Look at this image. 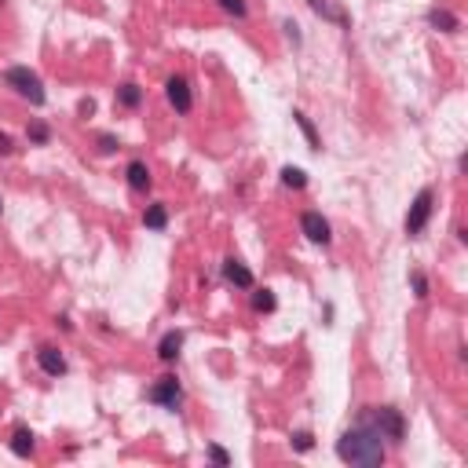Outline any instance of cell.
<instances>
[{"label": "cell", "instance_id": "obj_24", "mask_svg": "<svg viewBox=\"0 0 468 468\" xmlns=\"http://www.w3.org/2000/svg\"><path fill=\"white\" fill-rule=\"evenodd\" d=\"M414 293H417V300L428 296V279H424V274H414Z\"/></svg>", "mask_w": 468, "mask_h": 468}, {"label": "cell", "instance_id": "obj_28", "mask_svg": "<svg viewBox=\"0 0 468 468\" xmlns=\"http://www.w3.org/2000/svg\"><path fill=\"white\" fill-rule=\"evenodd\" d=\"M0 209H4V201H0Z\"/></svg>", "mask_w": 468, "mask_h": 468}, {"label": "cell", "instance_id": "obj_23", "mask_svg": "<svg viewBox=\"0 0 468 468\" xmlns=\"http://www.w3.org/2000/svg\"><path fill=\"white\" fill-rule=\"evenodd\" d=\"M293 446H296V450H311V446H315V439H311V432H293Z\"/></svg>", "mask_w": 468, "mask_h": 468}, {"label": "cell", "instance_id": "obj_4", "mask_svg": "<svg viewBox=\"0 0 468 468\" xmlns=\"http://www.w3.org/2000/svg\"><path fill=\"white\" fill-rule=\"evenodd\" d=\"M432 201H435L432 187H424L421 194L414 198L410 212H406V234H421L424 227H428V216H432Z\"/></svg>", "mask_w": 468, "mask_h": 468}, {"label": "cell", "instance_id": "obj_8", "mask_svg": "<svg viewBox=\"0 0 468 468\" xmlns=\"http://www.w3.org/2000/svg\"><path fill=\"white\" fill-rule=\"evenodd\" d=\"M37 363H40V370L52 373V377H62V373H66V358H62L59 348H40V351H37Z\"/></svg>", "mask_w": 468, "mask_h": 468}, {"label": "cell", "instance_id": "obj_18", "mask_svg": "<svg viewBox=\"0 0 468 468\" xmlns=\"http://www.w3.org/2000/svg\"><path fill=\"white\" fill-rule=\"evenodd\" d=\"M282 183H286V187H293V190H304V187H308V172H304V168L286 165V168H282Z\"/></svg>", "mask_w": 468, "mask_h": 468}, {"label": "cell", "instance_id": "obj_3", "mask_svg": "<svg viewBox=\"0 0 468 468\" xmlns=\"http://www.w3.org/2000/svg\"><path fill=\"white\" fill-rule=\"evenodd\" d=\"M4 81H8L11 88H15L18 95H23V99H30L33 106H40V103H45V84H40V77H37L30 66H11Z\"/></svg>", "mask_w": 468, "mask_h": 468}, {"label": "cell", "instance_id": "obj_25", "mask_svg": "<svg viewBox=\"0 0 468 468\" xmlns=\"http://www.w3.org/2000/svg\"><path fill=\"white\" fill-rule=\"evenodd\" d=\"M0 154H4V158H8V154H15V143H11V136H8V132H0Z\"/></svg>", "mask_w": 468, "mask_h": 468}, {"label": "cell", "instance_id": "obj_19", "mask_svg": "<svg viewBox=\"0 0 468 468\" xmlns=\"http://www.w3.org/2000/svg\"><path fill=\"white\" fill-rule=\"evenodd\" d=\"M26 136H30V143H48V139H52V129H48L45 121H33Z\"/></svg>", "mask_w": 468, "mask_h": 468}, {"label": "cell", "instance_id": "obj_2", "mask_svg": "<svg viewBox=\"0 0 468 468\" xmlns=\"http://www.w3.org/2000/svg\"><path fill=\"white\" fill-rule=\"evenodd\" d=\"M358 424H366V428H373L380 439H392V443H402V435H406V421H402V414L392 410V406L366 410L358 417Z\"/></svg>", "mask_w": 468, "mask_h": 468}, {"label": "cell", "instance_id": "obj_12", "mask_svg": "<svg viewBox=\"0 0 468 468\" xmlns=\"http://www.w3.org/2000/svg\"><path fill=\"white\" fill-rule=\"evenodd\" d=\"M428 23H432L435 30H443V33L461 30V18H457V15H450L446 8H432V11H428Z\"/></svg>", "mask_w": 468, "mask_h": 468}, {"label": "cell", "instance_id": "obj_14", "mask_svg": "<svg viewBox=\"0 0 468 468\" xmlns=\"http://www.w3.org/2000/svg\"><path fill=\"white\" fill-rule=\"evenodd\" d=\"M11 454L15 457H30L33 454V432L30 428H15V435H11Z\"/></svg>", "mask_w": 468, "mask_h": 468}, {"label": "cell", "instance_id": "obj_1", "mask_svg": "<svg viewBox=\"0 0 468 468\" xmlns=\"http://www.w3.org/2000/svg\"><path fill=\"white\" fill-rule=\"evenodd\" d=\"M337 457L348 464H363V468H380L385 464V439H380L373 428L358 424V428L344 432L337 439Z\"/></svg>", "mask_w": 468, "mask_h": 468}, {"label": "cell", "instance_id": "obj_26", "mask_svg": "<svg viewBox=\"0 0 468 468\" xmlns=\"http://www.w3.org/2000/svg\"><path fill=\"white\" fill-rule=\"evenodd\" d=\"M99 146H103L106 154H110V151H117V139H114V136H99Z\"/></svg>", "mask_w": 468, "mask_h": 468}, {"label": "cell", "instance_id": "obj_7", "mask_svg": "<svg viewBox=\"0 0 468 468\" xmlns=\"http://www.w3.org/2000/svg\"><path fill=\"white\" fill-rule=\"evenodd\" d=\"M165 95H168V103L176 106V114H190V84H187V77H168V84H165Z\"/></svg>", "mask_w": 468, "mask_h": 468}, {"label": "cell", "instance_id": "obj_5", "mask_svg": "<svg viewBox=\"0 0 468 468\" xmlns=\"http://www.w3.org/2000/svg\"><path fill=\"white\" fill-rule=\"evenodd\" d=\"M151 402H158V406H165V410H180L183 392L176 385V377H161L158 385L151 388Z\"/></svg>", "mask_w": 468, "mask_h": 468}, {"label": "cell", "instance_id": "obj_21", "mask_svg": "<svg viewBox=\"0 0 468 468\" xmlns=\"http://www.w3.org/2000/svg\"><path fill=\"white\" fill-rule=\"evenodd\" d=\"M220 8L227 11V15H234V18H245V0H220Z\"/></svg>", "mask_w": 468, "mask_h": 468}, {"label": "cell", "instance_id": "obj_10", "mask_svg": "<svg viewBox=\"0 0 468 468\" xmlns=\"http://www.w3.org/2000/svg\"><path fill=\"white\" fill-rule=\"evenodd\" d=\"M180 348H183V333L180 329H168L161 337V344H158V358H161V363H176Z\"/></svg>", "mask_w": 468, "mask_h": 468}, {"label": "cell", "instance_id": "obj_20", "mask_svg": "<svg viewBox=\"0 0 468 468\" xmlns=\"http://www.w3.org/2000/svg\"><path fill=\"white\" fill-rule=\"evenodd\" d=\"M252 308H257V311H274V293L271 289H260L257 296H252Z\"/></svg>", "mask_w": 468, "mask_h": 468}, {"label": "cell", "instance_id": "obj_17", "mask_svg": "<svg viewBox=\"0 0 468 468\" xmlns=\"http://www.w3.org/2000/svg\"><path fill=\"white\" fill-rule=\"evenodd\" d=\"M308 4H311V11H315V15H322V18H329V23H340V26H348V18H344V15H340L337 8H329V4H326V0H308Z\"/></svg>", "mask_w": 468, "mask_h": 468}, {"label": "cell", "instance_id": "obj_16", "mask_svg": "<svg viewBox=\"0 0 468 468\" xmlns=\"http://www.w3.org/2000/svg\"><path fill=\"white\" fill-rule=\"evenodd\" d=\"M117 103L129 106V110H136V106L143 103V88H139V84H121V88H117Z\"/></svg>", "mask_w": 468, "mask_h": 468}, {"label": "cell", "instance_id": "obj_15", "mask_svg": "<svg viewBox=\"0 0 468 468\" xmlns=\"http://www.w3.org/2000/svg\"><path fill=\"white\" fill-rule=\"evenodd\" d=\"M143 223L151 227V230H165V227H168V209H165L161 201H158V205H151V209L143 212Z\"/></svg>", "mask_w": 468, "mask_h": 468}, {"label": "cell", "instance_id": "obj_13", "mask_svg": "<svg viewBox=\"0 0 468 468\" xmlns=\"http://www.w3.org/2000/svg\"><path fill=\"white\" fill-rule=\"evenodd\" d=\"M293 121H296V129H300V132L308 136V146H311V151H322V139H318V132H315L311 117H308L304 110H293Z\"/></svg>", "mask_w": 468, "mask_h": 468}, {"label": "cell", "instance_id": "obj_22", "mask_svg": "<svg viewBox=\"0 0 468 468\" xmlns=\"http://www.w3.org/2000/svg\"><path fill=\"white\" fill-rule=\"evenodd\" d=\"M209 461H212V464H230V454L223 450V446L212 443V446H209Z\"/></svg>", "mask_w": 468, "mask_h": 468}, {"label": "cell", "instance_id": "obj_27", "mask_svg": "<svg viewBox=\"0 0 468 468\" xmlns=\"http://www.w3.org/2000/svg\"><path fill=\"white\" fill-rule=\"evenodd\" d=\"M77 110H81V114H84V117H88V114H92V110H95V103H92V99H81V106H77Z\"/></svg>", "mask_w": 468, "mask_h": 468}, {"label": "cell", "instance_id": "obj_6", "mask_svg": "<svg viewBox=\"0 0 468 468\" xmlns=\"http://www.w3.org/2000/svg\"><path fill=\"white\" fill-rule=\"evenodd\" d=\"M300 230L308 234L315 245H329V238H333V234H329V223H326L322 212H304V216H300Z\"/></svg>", "mask_w": 468, "mask_h": 468}, {"label": "cell", "instance_id": "obj_9", "mask_svg": "<svg viewBox=\"0 0 468 468\" xmlns=\"http://www.w3.org/2000/svg\"><path fill=\"white\" fill-rule=\"evenodd\" d=\"M223 279L234 282L238 289H252V271L245 264H238V260H223Z\"/></svg>", "mask_w": 468, "mask_h": 468}, {"label": "cell", "instance_id": "obj_11", "mask_svg": "<svg viewBox=\"0 0 468 468\" xmlns=\"http://www.w3.org/2000/svg\"><path fill=\"white\" fill-rule=\"evenodd\" d=\"M124 176H129V187H132V190H151V183H154V180H151V168H146V161H132Z\"/></svg>", "mask_w": 468, "mask_h": 468}]
</instances>
